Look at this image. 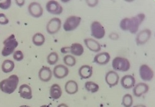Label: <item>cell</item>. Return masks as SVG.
Returning a JSON list of instances; mask_svg holds the SVG:
<instances>
[{"instance_id":"cell-21","label":"cell","mask_w":155,"mask_h":107,"mask_svg":"<svg viewBox=\"0 0 155 107\" xmlns=\"http://www.w3.org/2000/svg\"><path fill=\"white\" fill-rule=\"evenodd\" d=\"M64 89L65 92L69 95H74L78 92L79 85L75 80H68L65 84Z\"/></svg>"},{"instance_id":"cell-30","label":"cell","mask_w":155,"mask_h":107,"mask_svg":"<svg viewBox=\"0 0 155 107\" xmlns=\"http://www.w3.org/2000/svg\"><path fill=\"white\" fill-rule=\"evenodd\" d=\"M129 20L130 18H125L120 21V28L124 31H128V26H129Z\"/></svg>"},{"instance_id":"cell-24","label":"cell","mask_w":155,"mask_h":107,"mask_svg":"<svg viewBox=\"0 0 155 107\" xmlns=\"http://www.w3.org/2000/svg\"><path fill=\"white\" fill-rule=\"evenodd\" d=\"M15 67V62L9 59L5 60L2 65V71L5 73H8L9 72H12Z\"/></svg>"},{"instance_id":"cell-41","label":"cell","mask_w":155,"mask_h":107,"mask_svg":"<svg viewBox=\"0 0 155 107\" xmlns=\"http://www.w3.org/2000/svg\"><path fill=\"white\" fill-rule=\"evenodd\" d=\"M19 107H31V106H28V105H21V106H20Z\"/></svg>"},{"instance_id":"cell-29","label":"cell","mask_w":155,"mask_h":107,"mask_svg":"<svg viewBox=\"0 0 155 107\" xmlns=\"http://www.w3.org/2000/svg\"><path fill=\"white\" fill-rule=\"evenodd\" d=\"M122 105L124 107H131L134 103V99L131 94H125L122 99Z\"/></svg>"},{"instance_id":"cell-13","label":"cell","mask_w":155,"mask_h":107,"mask_svg":"<svg viewBox=\"0 0 155 107\" xmlns=\"http://www.w3.org/2000/svg\"><path fill=\"white\" fill-rule=\"evenodd\" d=\"M54 77L58 79H62L67 77L69 73V69L62 64H59L55 66L52 72Z\"/></svg>"},{"instance_id":"cell-12","label":"cell","mask_w":155,"mask_h":107,"mask_svg":"<svg viewBox=\"0 0 155 107\" xmlns=\"http://www.w3.org/2000/svg\"><path fill=\"white\" fill-rule=\"evenodd\" d=\"M105 82L108 85L110 88H112L118 85L120 80L119 75L114 70L108 71L105 77Z\"/></svg>"},{"instance_id":"cell-19","label":"cell","mask_w":155,"mask_h":107,"mask_svg":"<svg viewBox=\"0 0 155 107\" xmlns=\"http://www.w3.org/2000/svg\"><path fill=\"white\" fill-rule=\"evenodd\" d=\"M19 94L20 97L26 100H31L32 98V89L27 84L21 85L19 88Z\"/></svg>"},{"instance_id":"cell-26","label":"cell","mask_w":155,"mask_h":107,"mask_svg":"<svg viewBox=\"0 0 155 107\" xmlns=\"http://www.w3.org/2000/svg\"><path fill=\"white\" fill-rule=\"evenodd\" d=\"M99 85L92 81H88L85 83V89L86 90L92 93L97 92L99 90Z\"/></svg>"},{"instance_id":"cell-14","label":"cell","mask_w":155,"mask_h":107,"mask_svg":"<svg viewBox=\"0 0 155 107\" xmlns=\"http://www.w3.org/2000/svg\"><path fill=\"white\" fill-rule=\"evenodd\" d=\"M149 85L146 83L140 82L135 85L133 89V93L136 97H141L144 94H146L149 90Z\"/></svg>"},{"instance_id":"cell-35","label":"cell","mask_w":155,"mask_h":107,"mask_svg":"<svg viewBox=\"0 0 155 107\" xmlns=\"http://www.w3.org/2000/svg\"><path fill=\"white\" fill-rule=\"evenodd\" d=\"M109 38L112 40H117L119 38V35L116 33H112L109 35Z\"/></svg>"},{"instance_id":"cell-9","label":"cell","mask_w":155,"mask_h":107,"mask_svg":"<svg viewBox=\"0 0 155 107\" xmlns=\"http://www.w3.org/2000/svg\"><path fill=\"white\" fill-rule=\"evenodd\" d=\"M28 12L32 17L39 18L42 16L44 9L39 3L33 2L28 6Z\"/></svg>"},{"instance_id":"cell-38","label":"cell","mask_w":155,"mask_h":107,"mask_svg":"<svg viewBox=\"0 0 155 107\" xmlns=\"http://www.w3.org/2000/svg\"><path fill=\"white\" fill-rule=\"evenodd\" d=\"M57 107H69V106L65 103H61Z\"/></svg>"},{"instance_id":"cell-16","label":"cell","mask_w":155,"mask_h":107,"mask_svg":"<svg viewBox=\"0 0 155 107\" xmlns=\"http://www.w3.org/2000/svg\"><path fill=\"white\" fill-rule=\"evenodd\" d=\"M84 43L91 51L94 52H98L101 50V45L96 40L93 38H86L84 40Z\"/></svg>"},{"instance_id":"cell-7","label":"cell","mask_w":155,"mask_h":107,"mask_svg":"<svg viewBox=\"0 0 155 107\" xmlns=\"http://www.w3.org/2000/svg\"><path fill=\"white\" fill-rule=\"evenodd\" d=\"M62 21L59 18H52L46 25V31L48 33L51 35L58 33L60 31Z\"/></svg>"},{"instance_id":"cell-5","label":"cell","mask_w":155,"mask_h":107,"mask_svg":"<svg viewBox=\"0 0 155 107\" xmlns=\"http://www.w3.org/2000/svg\"><path fill=\"white\" fill-rule=\"evenodd\" d=\"M81 18L76 16H71L66 19L63 25L64 30L66 32H70L76 29L81 24Z\"/></svg>"},{"instance_id":"cell-33","label":"cell","mask_w":155,"mask_h":107,"mask_svg":"<svg viewBox=\"0 0 155 107\" xmlns=\"http://www.w3.org/2000/svg\"><path fill=\"white\" fill-rule=\"evenodd\" d=\"M9 22V21L7 18V16L3 13H0V24L6 25V24H8Z\"/></svg>"},{"instance_id":"cell-25","label":"cell","mask_w":155,"mask_h":107,"mask_svg":"<svg viewBox=\"0 0 155 107\" xmlns=\"http://www.w3.org/2000/svg\"><path fill=\"white\" fill-rule=\"evenodd\" d=\"M32 43L36 46H42L46 41V38L42 33H37L33 35L32 38Z\"/></svg>"},{"instance_id":"cell-18","label":"cell","mask_w":155,"mask_h":107,"mask_svg":"<svg viewBox=\"0 0 155 107\" xmlns=\"http://www.w3.org/2000/svg\"><path fill=\"white\" fill-rule=\"evenodd\" d=\"M135 82L136 80L135 77L131 75H125L120 80L121 86L125 89H130L134 87Z\"/></svg>"},{"instance_id":"cell-1","label":"cell","mask_w":155,"mask_h":107,"mask_svg":"<svg viewBox=\"0 0 155 107\" xmlns=\"http://www.w3.org/2000/svg\"><path fill=\"white\" fill-rule=\"evenodd\" d=\"M19 77L16 75H12L8 78L0 82V90L6 94L13 93L19 84Z\"/></svg>"},{"instance_id":"cell-11","label":"cell","mask_w":155,"mask_h":107,"mask_svg":"<svg viewBox=\"0 0 155 107\" xmlns=\"http://www.w3.org/2000/svg\"><path fill=\"white\" fill-rule=\"evenodd\" d=\"M151 36V31L150 29H145L137 34L136 37V43L138 46L145 44L150 39Z\"/></svg>"},{"instance_id":"cell-2","label":"cell","mask_w":155,"mask_h":107,"mask_svg":"<svg viewBox=\"0 0 155 107\" xmlns=\"http://www.w3.org/2000/svg\"><path fill=\"white\" fill-rule=\"evenodd\" d=\"M4 45L2 51L3 57H8L14 53L16 48L18 46V42L15 38L14 34L10 35L3 42Z\"/></svg>"},{"instance_id":"cell-23","label":"cell","mask_w":155,"mask_h":107,"mask_svg":"<svg viewBox=\"0 0 155 107\" xmlns=\"http://www.w3.org/2000/svg\"><path fill=\"white\" fill-rule=\"evenodd\" d=\"M70 48V53L75 56H81L84 52V48L83 46L80 43H75L72 44V45L69 47Z\"/></svg>"},{"instance_id":"cell-3","label":"cell","mask_w":155,"mask_h":107,"mask_svg":"<svg viewBox=\"0 0 155 107\" xmlns=\"http://www.w3.org/2000/svg\"><path fill=\"white\" fill-rule=\"evenodd\" d=\"M130 62L127 58L116 57L112 60V67L116 71L127 72L130 69Z\"/></svg>"},{"instance_id":"cell-36","label":"cell","mask_w":155,"mask_h":107,"mask_svg":"<svg viewBox=\"0 0 155 107\" xmlns=\"http://www.w3.org/2000/svg\"><path fill=\"white\" fill-rule=\"evenodd\" d=\"M15 2L19 7H22L25 4V0H16Z\"/></svg>"},{"instance_id":"cell-20","label":"cell","mask_w":155,"mask_h":107,"mask_svg":"<svg viewBox=\"0 0 155 107\" xmlns=\"http://www.w3.org/2000/svg\"><path fill=\"white\" fill-rule=\"evenodd\" d=\"M78 73L82 79H88L92 76L93 68L88 65H83L79 69Z\"/></svg>"},{"instance_id":"cell-22","label":"cell","mask_w":155,"mask_h":107,"mask_svg":"<svg viewBox=\"0 0 155 107\" xmlns=\"http://www.w3.org/2000/svg\"><path fill=\"white\" fill-rule=\"evenodd\" d=\"M50 97L53 100L59 99L62 95V90L60 85L58 83L53 84L49 90Z\"/></svg>"},{"instance_id":"cell-17","label":"cell","mask_w":155,"mask_h":107,"mask_svg":"<svg viewBox=\"0 0 155 107\" xmlns=\"http://www.w3.org/2000/svg\"><path fill=\"white\" fill-rule=\"evenodd\" d=\"M110 60V55L108 52H103L98 53L94 57V62L98 65L104 66L107 64Z\"/></svg>"},{"instance_id":"cell-34","label":"cell","mask_w":155,"mask_h":107,"mask_svg":"<svg viewBox=\"0 0 155 107\" xmlns=\"http://www.w3.org/2000/svg\"><path fill=\"white\" fill-rule=\"evenodd\" d=\"M98 0H90V1H86V3L87 4V5L88 6H90L91 8H94L95 6L97 5V4L98 3Z\"/></svg>"},{"instance_id":"cell-39","label":"cell","mask_w":155,"mask_h":107,"mask_svg":"<svg viewBox=\"0 0 155 107\" xmlns=\"http://www.w3.org/2000/svg\"><path fill=\"white\" fill-rule=\"evenodd\" d=\"M134 107H147L145 105H141V104H140V105H135V106H134Z\"/></svg>"},{"instance_id":"cell-27","label":"cell","mask_w":155,"mask_h":107,"mask_svg":"<svg viewBox=\"0 0 155 107\" xmlns=\"http://www.w3.org/2000/svg\"><path fill=\"white\" fill-rule=\"evenodd\" d=\"M63 61L65 66L72 67L75 66L76 59L74 56L71 55H66L63 57Z\"/></svg>"},{"instance_id":"cell-37","label":"cell","mask_w":155,"mask_h":107,"mask_svg":"<svg viewBox=\"0 0 155 107\" xmlns=\"http://www.w3.org/2000/svg\"><path fill=\"white\" fill-rule=\"evenodd\" d=\"M61 50L62 54H67L70 52V48L69 47H64L61 49Z\"/></svg>"},{"instance_id":"cell-8","label":"cell","mask_w":155,"mask_h":107,"mask_svg":"<svg viewBox=\"0 0 155 107\" xmlns=\"http://www.w3.org/2000/svg\"><path fill=\"white\" fill-rule=\"evenodd\" d=\"M139 74L141 79L145 82H150L154 77V72L147 64H143L139 69Z\"/></svg>"},{"instance_id":"cell-31","label":"cell","mask_w":155,"mask_h":107,"mask_svg":"<svg viewBox=\"0 0 155 107\" xmlns=\"http://www.w3.org/2000/svg\"><path fill=\"white\" fill-rule=\"evenodd\" d=\"M13 59L18 62H20L24 59V54L21 50H16L13 53Z\"/></svg>"},{"instance_id":"cell-15","label":"cell","mask_w":155,"mask_h":107,"mask_svg":"<svg viewBox=\"0 0 155 107\" xmlns=\"http://www.w3.org/2000/svg\"><path fill=\"white\" fill-rule=\"evenodd\" d=\"M38 77L41 81L43 82H49L52 77V72L47 66H43L39 71Z\"/></svg>"},{"instance_id":"cell-32","label":"cell","mask_w":155,"mask_h":107,"mask_svg":"<svg viewBox=\"0 0 155 107\" xmlns=\"http://www.w3.org/2000/svg\"><path fill=\"white\" fill-rule=\"evenodd\" d=\"M12 5V1L11 0H5L2 2H0V8L6 10L10 8Z\"/></svg>"},{"instance_id":"cell-28","label":"cell","mask_w":155,"mask_h":107,"mask_svg":"<svg viewBox=\"0 0 155 107\" xmlns=\"http://www.w3.org/2000/svg\"><path fill=\"white\" fill-rule=\"evenodd\" d=\"M59 60V55L56 52H52L48 56L47 62L51 66H54Z\"/></svg>"},{"instance_id":"cell-10","label":"cell","mask_w":155,"mask_h":107,"mask_svg":"<svg viewBox=\"0 0 155 107\" xmlns=\"http://www.w3.org/2000/svg\"><path fill=\"white\" fill-rule=\"evenodd\" d=\"M46 10L48 12L55 15H59L63 12V8L60 3L54 0H51L48 2L46 5Z\"/></svg>"},{"instance_id":"cell-6","label":"cell","mask_w":155,"mask_h":107,"mask_svg":"<svg viewBox=\"0 0 155 107\" xmlns=\"http://www.w3.org/2000/svg\"><path fill=\"white\" fill-rule=\"evenodd\" d=\"M91 30L92 36L97 39H102L105 35V28L98 21H95L92 23Z\"/></svg>"},{"instance_id":"cell-4","label":"cell","mask_w":155,"mask_h":107,"mask_svg":"<svg viewBox=\"0 0 155 107\" xmlns=\"http://www.w3.org/2000/svg\"><path fill=\"white\" fill-rule=\"evenodd\" d=\"M145 19V15L143 13H140L136 15L135 16L130 18L129 20V26H128V31L131 34H136L138 29L140 26L143 22Z\"/></svg>"},{"instance_id":"cell-40","label":"cell","mask_w":155,"mask_h":107,"mask_svg":"<svg viewBox=\"0 0 155 107\" xmlns=\"http://www.w3.org/2000/svg\"><path fill=\"white\" fill-rule=\"evenodd\" d=\"M41 107H50V106L47 105H42Z\"/></svg>"}]
</instances>
